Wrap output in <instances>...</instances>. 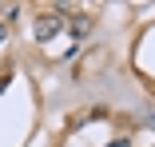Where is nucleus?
I'll use <instances>...</instances> for the list:
<instances>
[{
	"instance_id": "obj_1",
	"label": "nucleus",
	"mask_w": 155,
	"mask_h": 147,
	"mask_svg": "<svg viewBox=\"0 0 155 147\" xmlns=\"http://www.w3.org/2000/svg\"><path fill=\"white\" fill-rule=\"evenodd\" d=\"M60 32H64V20H60L56 12H48V16H36V24H32V36H36L40 44H48V40H56Z\"/></svg>"
},
{
	"instance_id": "obj_4",
	"label": "nucleus",
	"mask_w": 155,
	"mask_h": 147,
	"mask_svg": "<svg viewBox=\"0 0 155 147\" xmlns=\"http://www.w3.org/2000/svg\"><path fill=\"white\" fill-rule=\"evenodd\" d=\"M4 32H8V28H4V24H0V40H4Z\"/></svg>"
},
{
	"instance_id": "obj_2",
	"label": "nucleus",
	"mask_w": 155,
	"mask_h": 147,
	"mask_svg": "<svg viewBox=\"0 0 155 147\" xmlns=\"http://www.w3.org/2000/svg\"><path fill=\"white\" fill-rule=\"evenodd\" d=\"M72 32H76V36L91 32V16H76V20H72Z\"/></svg>"
},
{
	"instance_id": "obj_3",
	"label": "nucleus",
	"mask_w": 155,
	"mask_h": 147,
	"mask_svg": "<svg viewBox=\"0 0 155 147\" xmlns=\"http://www.w3.org/2000/svg\"><path fill=\"white\" fill-rule=\"evenodd\" d=\"M107 147H131V143H127V139H115V143H107Z\"/></svg>"
},
{
	"instance_id": "obj_5",
	"label": "nucleus",
	"mask_w": 155,
	"mask_h": 147,
	"mask_svg": "<svg viewBox=\"0 0 155 147\" xmlns=\"http://www.w3.org/2000/svg\"><path fill=\"white\" fill-rule=\"evenodd\" d=\"M151 127H155V119H151Z\"/></svg>"
}]
</instances>
